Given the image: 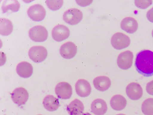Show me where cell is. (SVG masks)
I'll return each instance as SVG.
<instances>
[{
	"mask_svg": "<svg viewBox=\"0 0 153 115\" xmlns=\"http://www.w3.org/2000/svg\"><path fill=\"white\" fill-rule=\"evenodd\" d=\"M135 65L137 71L144 76L153 75V52L143 50L136 55Z\"/></svg>",
	"mask_w": 153,
	"mask_h": 115,
	"instance_id": "obj_1",
	"label": "cell"
},
{
	"mask_svg": "<svg viewBox=\"0 0 153 115\" xmlns=\"http://www.w3.org/2000/svg\"><path fill=\"white\" fill-rule=\"evenodd\" d=\"M29 37L35 42H43L45 41L48 36L47 30L42 25H37L33 27L29 31Z\"/></svg>",
	"mask_w": 153,
	"mask_h": 115,
	"instance_id": "obj_2",
	"label": "cell"
},
{
	"mask_svg": "<svg viewBox=\"0 0 153 115\" xmlns=\"http://www.w3.org/2000/svg\"><path fill=\"white\" fill-rule=\"evenodd\" d=\"M131 43L129 37L120 32L114 34L111 39V43L112 46L117 50H121L128 47Z\"/></svg>",
	"mask_w": 153,
	"mask_h": 115,
	"instance_id": "obj_3",
	"label": "cell"
},
{
	"mask_svg": "<svg viewBox=\"0 0 153 115\" xmlns=\"http://www.w3.org/2000/svg\"><path fill=\"white\" fill-rule=\"evenodd\" d=\"M83 13L77 8H71L66 10L64 13L63 19L67 23L71 25L79 23L82 19Z\"/></svg>",
	"mask_w": 153,
	"mask_h": 115,
	"instance_id": "obj_4",
	"label": "cell"
},
{
	"mask_svg": "<svg viewBox=\"0 0 153 115\" xmlns=\"http://www.w3.org/2000/svg\"><path fill=\"white\" fill-rule=\"evenodd\" d=\"M28 54L30 58L33 62L39 63L46 58L48 51L43 46H34L30 49Z\"/></svg>",
	"mask_w": 153,
	"mask_h": 115,
	"instance_id": "obj_5",
	"label": "cell"
},
{
	"mask_svg": "<svg viewBox=\"0 0 153 115\" xmlns=\"http://www.w3.org/2000/svg\"><path fill=\"white\" fill-rule=\"evenodd\" d=\"M27 12L28 17L32 20L36 22L42 21L45 18L46 14L45 8L39 4L30 6Z\"/></svg>",
	"mask_w": 153,
	"mask_h": 115,
	"instance_id": "obj_6",
	"label": "cell"
},
{
	"mask_svg": "<svg viewBox=\"0 0 153 115\" xmlns=\"http://www.w3.org/2000/svg\"><path fill=\"white\" fill-rule=\"evenodd\" d=\"M134 58L133 52L130 50H126L120 53L118 55L117 63L120 69L126 70L132 66Z\"/></svg>",
	"mask_w": 153,
	"mask_h": 115,
	"instance_id": "obj_7",
	"label": "cell"
},
{
	"mask_svg": "<svg viewBox=\"0 0 153 115\" xmlns=\"http://www.w3.org/2000/svg\"><path fill=\"white\" fill-rule=\"evenodd\" d=\"M55 92L58 98L67 99L71 96L73 92L71 85L66 82H61L58 83L55 87Z\"/></svg>",
	"mask_w": 153,
	"mask_h": 115,
	"instance_id": "obj_8",
	"label": "cell"
},
{
	"mask_svg": "<svg viewBox=\"0 0 153 115\" xmlns=\"http://www.w3.org/2000/svg\"><path fill=\"white\" fill-rule=\"evenodd\" d=\"M70 35V31L68 28L62 24L56 25L52 30V38L57 42H61L67 39Z\"/></svg>",
	"mask_w": 153,
	"mask_h": 115,
	"instance_id": "obj_9",
	"label": "cell"
},
{
	"mask_svg": "<svg viewBox=\"0 0 153 115\" xmlns=\"http://www.w3.org/2000/svg\"><path fill=\"white\" fill-rule=\"evenodd\" d=\"M13 102L18 105L25 104L28 100L29 94L27 90L23 87H20L15 89L10 93Z\"/></svg>",
	"mask_w": 153,
	"mask_h": 115,
	"instance_id": "obj_10",
	"label": "cell"
},
{
	"mask_svg": "<svg viewBox=\"0 0 153 115\" xmlns=\"http://www.w3.org/2000/svg\"><path fill=\"white\" fill-rule=\"evenodd\" d=\"M126 93L129 99L132 100L139 99L143 95V90L138 83L132 82L129 84L126 87Z\"/></svg>",
	"mask_w": 153,
	"mask_h": 115,
	"instance_id": "obj_11",
	"label": "cell"
},
{
	"mask_svg": "<svg viewBox=\"0 0 153 115\" xmlns=\"http://www.w3.org/2000/svg\"><path fill=\"white\" fill-rule=\"evenodd\" d=\"M77 52V48L73 42L68 41L63 44L60 47L59 52L61 56L66 59L74 58Z\"/></svg>",
	"mask_w": 153,
	"mask_h": 115,
	"instance_id": "obj_12",
	"label": "cell"
},
{
	"mask_svg": "<svg viewBox=\"0 0 153 115\" xmlns=\"http://www.w3.org/2000/svg\"><path fill=\"white\" fill-rule=\"evenodd\" d=\"M75 88L77 94L82 97L88 96L91 91V87L89 82L83 79L78 80L75 84Z\"/></svg>",
	"mask_w": 153,
	"mask_h": 115,
	"instance_id": "obj_13",
	"label": "cell"
},
{
	"mask_svg": "<svg viewBox=\"0 0 153 115\" xmlns=\"http://www.w3.org/2000/svg\"><path fill=\"white\" fill-rule=\"evenodd\" d=\"M137 21L133 17H127L124 18L120 23L121 28L127 33L133 34L136 32L138 28Z\"/></svg>",
	"mask_w": 153,
	"mask_h": 115,
	"instance_id": "obj_14",
	"label": "cell"
},
{
	"mask_svg": "<svg viewBox=\"0 0 153 115\" xmlns=\"http://www.w3.org/2000/svg\"><path fill=\"white\" fill-rule=\"evenodd\" d=\"M91 112L96 115H103L107 111L108 106L104 100L97 99L91 103Z\"/></svg>",
	"mask_w": 153,
	"mask_h": 115,
	"instance_id": "obj_15",
	"label": "cell"
},
{
	"mask_svg": "<svg viewBox=\"0 0 153 115\" xmlns=\"http://www.w3.org/2000/svg\"><path fill=\"white\" fill-rule=\"evenodd\" d=\"M33 68L32 65L27 61H22L17 66L16 71L18 74L23 78H28L33 74Z\"/></svg>",
	"mask_w": 153,
	"mask_h": 115,
	"instance_id": "obj_16",
	"label": "cell"
},
{
	"mask_svg": "<svg viewBox=\"0 0 153 115\" xmlns=\"http://www.w3.org/2000/svg\"><path fill=\"white\" fill-rule=\"evenodd\" d=\"M95 88L100 91L107 90L110 87L111 82L110 78L105 76H100L95 78L93 81Z\"/></svg>",
	"mask_w": 153,
	"mask_h": 115,
	"instance_id": "obj_17",
	"label": "cell"
},
{
	"mask_svg": "<svg viewBox=\"0 0 153 115\" xmlns=\"http://www.w3.org/2000/svg\"><path fill=\"white\" fill-rule=\"evenodd\" d=\"M84 109V105L82 102L76 99L67 106L66 110L70 115H81Z\"/></svg>",
	"mask_w": 153,
	"mask_h": 115,
	"instance_id": "obj_18",
	"label": "cell"
},
{
	"mask_svg": "<svg viewBox=\"0 0 153 115\" xmlns=\"http://www.w3.org/2000/svg\"><path fill=\"white\" fill-rule=\"evenodd\" d=\"M43 104L44 107L50 111H56L60 106L59 99L51 95H47L45 97Z\"/></svg>",
	"mask_w": 153,
	"mask_h": 115,
	"instance_id": "obj_19",
	"label": "cell"
},
{
	"mask_svg": "<svg viewBox=\"0 0 153 115\" xmlns=\"http://www.w3.org/2000/svg\"><path fill=\"white\" fill-rule=\"evenodd\" d=\"M127 100L123 96L117 94L113 96L110 101L111 108L114 110L120 111L123 109L127 105Z\"/></svg>",
	"mask_w": 153,
	"mask_h": 115,
	"instance_id": "obj_20",
	"label": "cell"
},
{
	"mask_svg": "<svg viewBox=\"0 0 153 115\" xmlns=\"http://www.w3.org/2000/svg\"><path fill=\"white\" fill-rule=\"evenodd\" d=\"M20 7L19 2L17 0H5L3 2L1 10L3 13L17 12Z\"/></svg>",
	"mask_w": 153,
	"mask_h": 115,
	"instance_id": "obj_21",
	"label": "cell"
},
{
	"mask_svg": "<svg viewBox=\"0 0 153 115\" xmlns=\"http://www.w3.org/2000/svg\"><path fill=\"white\" fill-rule=\"evenodd\" d=\"M13 26L10 19L4 18H0V34L3 36H7L12 32Z\"/></svg>",
	"mask_w": 153,
	"mask_h": 115,
	"instance_id": "obj_22",
	"label": "cell"
},
{
	"mask_svg": "<svg viewBox=\"0 0 153 115\" xmlns=\"http://www.w3.org/2000/svg\"><path fill=\"white\" fill-rule=\"evenodd\" d=\"M141 110L145 115H153V98H149L143 102Z\"/></svg>",
	"mask_w": 153,
	"mask_h": 115,
	"instance_id": "obj_23",
	"label": "cell"
},
{
	"mask_svg": "<svg viewBox=\"0 0 153 115\" xmlns=\"http://www.w3.org/2000/svg\"><path fill=\"white\" fill-rule=\"evenodd\" d=\"M46 5L51 10L55 11L59 9L62 6L63 0H47Z\"/></svg>",
	"mask_w": 153,
	"mask_h": 115,
	"instance_id": "obj_24",
	"label": "cell"
},
{
	"mask_svg": "<svg viewBox=\"0 0 153 115\" xmlns=\"http://www.w3.org/2000/svg\"><path fill=\"white\" fill-rule=\"evenodd\" d=\"M136 6L138 8L145 9L152 3V0H135L134 1Z\"/></svg>",
	"mask_w": 153,
	"mask_h": 115,
	"instance_id": "obj_25",
	"label": "cell"
},
{
	"mask_svg": "<svg viewBox=\"0 0 153 115\" xmlns=\"http://www.w3.org/2000/svg\"><path fill=\"white\" fill-rule=\"evenodd\" d=\"M146 90L148 94L153 96V80L149 82L147 84Z\"/></svg>",
	"mask_w": 153,
	"mask_h": 115,
	"instance_id": "obj_26",
	"label": "cell"
},
{
	"mask_svg": "<svg viewBox=\"0 0 153 115\" xmlns=\"http://www.w3.org/2000/svg\"><path fill=\"white\" fill-rule=\"evenodd\" d=\"M146 17L149 21L153 23V7L148 11Z\"/></svg>",
	"mask_w": 153,
	"mask_h": 115,
	"instance_id": "obj_27",
	"label": "cell"
},
{
	"mask_svg": "<svg viewBox=\"0 0 153 115\" xmlns=\"http://www.w3.org/2000/svg\"><path fill=\"white\" fill-rule=\"evenodd\" d=\"M82 115H91V114L88 112H86L83 113Z\"/></svg>",
	"mask_w": 153,
	"mask_h": 115,
	"instance_id": "obj_28",
	"label": "cell"
},
{
	"mask_svg": "<svg viewBox=\"0 0 153 115\" xmlns=\"http://www.w3.org/2000/svg\"><path fill=\"white\" fill-rule=\"evenodd\" d=\"M116 115H126L123 114H117Z\"/></svg>",
	"mask_w": 153,
	"mask_h": 115,
	"instance_id": "obj_29",
	"label": "cell"
},
{
	"mask_svg": "<svg viewBox=\"0 0 153 115\" xmlns=\"http://www.w3.org/2000/svg\"><path fill=\"white\" fill-rule=\"evenodd\" d=\"M152 37H153V30L152 31Z\"/></svg>",
	"mask_w": 153,
	"mask_h": 115,
	"instance_id": "obj_30",
	"label": "cell"
},
{
	"mask_svg": "<svg viewBox=\"0 0 153 115\" xmlns=\"http://www.w3.org/2000/svg\"><path fill=\"white\" fill-rule=\"evenodd\" d=\"M42 115V114H39V115Z\"/></svg>",
	"mask_w": 153,
	"mask_h": 115,
	"instance_id": "obj_31",
	"label": "cell"
}]
</instances>
